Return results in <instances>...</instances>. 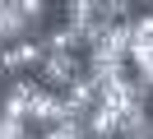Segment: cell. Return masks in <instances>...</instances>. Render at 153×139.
<instances>
[{"instance_id":"cell-1","label":"cell","mask_w":153,"mask_h":139,"mask_svg":"<svg viewBox=\"0 0 153 139\" xmlns=\"http://www.w3.org/2000/svg\"><path fill=\"white\" fill-rule=\"evenodd\" d=\"M74 79H84V60L79 56H60V51H47V60L37 65V83L47 93H65Z\"/></svg>"},{"instance_id":"cell-8","label":"cell","mask_w":153,"mask_h":139,"mask_svg":"<svg viewBox=\"0 0 153 139\" xmlns=\"http://www.w3.org/2000/svg\"><path fill=\"white\" fill-rule=\"evenodd\" d=\"M121 139H153V111L144 102L121 116Z\"/></svg>"},{"instance_id":"cell-14","label":"cell","mask_w":153,"mask_h":139,"mask_svg":"<svg viewBox=\"0 0 153 139\" xmlns=\"http://www.w3.org/2000/svg\"><path fill=\"white\" fill-rule=\"evenodd\" d=\"M130 28H134V42H153V9L149 14H134Z\"/></svg>"},{"instance_id":"cell-10","label":"cell","mask_w":153,"mask_h":139,"mask_svg":"<svg viewBox=\"0 0 153 139\" xmlns=\"http://www.w3.org/2000/svg\"><path fill=\"white\" fill-rule=\"evenodd\" d=\"M37 139H88V130H84V116H65L60 125H51V130H37Z\"/></svg>"},{"instance_id":"cell-11","label":"cell","mask_w":153,"mask_h":139,"mask_svg":"<svg viewBox=\"0 0 153 139\" xmlns=\"http://www.w3.org/2000/svg\"><path fill=\"white\" fill-rule=\"evenodd\" d=\"M97 19L102 23H130V0H97Z\"/></svg>"},{"instance_id":"cell-5","label":"cell","mask_w":153,"mask_h":139,"mask_svg":"<svg viewBox=\"0 0 153 139\" xmlns=\"http://www.w3.org/2000/svg\"><path fill=\"white\" fill-rule=\"evenodd\" d=\"M60 102H65V116H88V111L97 107V83L84 74V79H74L65 93H60Z\"/></svg>"},{"instance_id":"cell-12","label":"cell","mask_w":153,"mask_h":139,"mask_svg":"<svg viewBox=\"0 0 153 139\" xmlns=\"http://www.w3.org/2000/svg\"><path fill=\"white\" fill-rule=\"evenodd\" d=\"M125 60H130V70H134V74H153V42H134Z\"/></svg>"},{"instance_id":"cell-7","label":"cell","mask_w":153,"mask_h":139,"mask_svg":"<svg viewBox=\"0 0 153 139\" xmlns=\"http://www.w3.org/2000/svg\"><path fill=\"white\" fill-rule=\"evenodd\" d=\"M84 130H88V139H121V116L107 107H93L84 116Z\"/></svg>"},{"instance_id":"cell-4","label":"cell","mask_w":153,"mask_h":139,"mask_svg":"<svg viewBox=\"0 0 153 139\" xmlns=\"http://www.w3.org/2000/svg\"><path fill=\"white\" fill-rule=\"evenodd\" d=\"M23 37H33V28H28V19H23L19 0H0V46H14V42H23Z\"/></svg>"},{"instance_id":"cell-3","label":"cell","mask_w":153,"mask_h":139,"mask_svg":"<svg viewBox=\"0 0 153 139\" xmlns=\"http://www.w3.org/2000/svg\"><path fill=\"white\" fill-rule=\"evenodd\" d=\"M65 120V102H60V93H47V88H37L33 93V107H28V130L37 125V130H51V125H60Z\"/></svg>"},{"instance_id":"cell-2","label":"cell","mask_w":153,"mask_h":139,"mask_svg":"<svg viewBox=\"0 0 153 139\" xmlns=\"http://www.w3.org/2000/svg\"><path fill=\"white\" fill-rule=\"evenodd\" d=\"M42 83L37 79H10V88L0 93V116H10V120H23L28 125V107H33V93H37Z\"/></svg>"},{"instance_id":"cell-9","label":"cell","mask_w":153,"mask_h":139,"mask_svg":"<svg viewBox=\"0 0 153 139\" xmlns=\"http://www.w3.org/2000/svg\"><path fill=\"white\" fill-rule=\"evenodd\" d=\"M93 23H97V0H70V5H65V28L88 33Z\"/></svg>"},{"instance_id":"cell-13","label":"cell","mask_w":153,"mask_h":139,"mask_svg":"<svg viewBox=\"0 0 153 139\" xmlns=\"http://www.w3.org/2000/svg\"><path fill=\"white\" fill-rule=\"evenodd\" d=\"M0 139H33V130L23 125V120H10V116H0Z\"/></svg>"},{"instance_id":"cell-6","label":"cell","mask_w":153,"mask_h":139,"mask_svg":"<svg viewBox=\"0 0 153 139\" xmlns=\"http://www.w3.org/2000/svg\"><path fill=\"white\" fill-rule=\"evenodd\" d=\"M97 107H107V111H116V116H125L130 107H139V97H134V83H130V79L102 83V88H97Z\"/></svg>"}]
</instances>
